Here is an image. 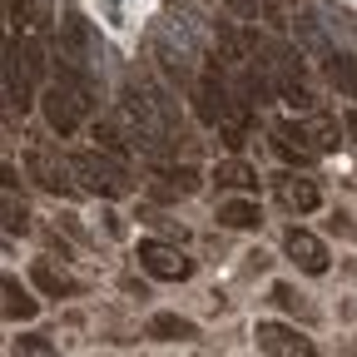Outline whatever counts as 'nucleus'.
I'll list each match as a JSON object with an SVG mask.
<instances>
[{"label": "nucleus", "instance_id": "nucleus-1", "mask_svg": "<svg viewBox=\"0 0 357 357\" xmlns=\"http://www.w3.org/2000/svg\"><path fill=\"white\" fill-rule=\"evenodd\" d=\"M95 105V84L89 79H75V75H60L50 89L40 95V109H45V124L55 134H75L79 129V114Z\"/></svg>", "mask_w": 357, "mask_h": 357}, {"label": "nucleus", "instance_id": "nucleus-2", "mask_svg": "<svg viewBox=\"0 0 357 357\" xmlns=\"http://www.w3.org/2000/svg\"><path fill=\"white\" fill-rule=\"evenodd\" d=\"M70 169H75V178H84V189L89 194H100V199H124V194H134V178H129V169L119 164V154H75L70 159Z\"/></svg>", "mask_w": 357, "mask_h": 357}, {"label": "nucleus", "instance_id": "nucleus-3", "mask_svg": "<svg viewBox=\"0 0 357 357\" xmlns=\"http://www.w3.org/2000/svg\"><path fill=\"white\" fill-rule=\"evenodd\" d=\"M139 268L149 278H164V283H184L194 273V258H184L174 243H159V238H144L139 243Z\"/></svg>", "mask_w": 357, "mask_h": 357}, {"label": "nucleus", "instance_id": "nucleus-4", "mask_svg": "<svg viewBox=\"0 0 357 357\" xmlns=\"http://www.w3.org/2000/svg\"><path fill=\"white\" fill-rule=\"evenodd\" d=\"M253 342H258V352H273V357H312V337H303L298 328H283V323H258Z\"/></svg>", "mask_w": 357, "mask_h": 357}, {"label": "nucleus", "instance_id": "nucleus-5", "mask_svg": "<svg viewBox=\"0 0 357 357\" xmlns=\"http://www.w3.org/2000/svg\"><path fill=\"white\" fill-rule=\"evenodd\" d=\"M283 253L303 268V273H312V278L328 273V248H323V238H312L307 229H288L283 234Z\"/></svg>", "mask_w": 357, "mask_h": 357}, {"label": "nucleus", "instance_id": "nucleus-6", "mask_svg": "<svg viewBox=\"0 0 357 357\" xmlns=\"http://www.w3.org/2000/svg\"><path fill=\"white\" fill-rule=\"evenodd\" d=\"M273 189H278V204H283L288 213H312V208H323V189L312 184V178L278 174V178H273Z\"/></svg>", "mask_w": 357, "mask_h": 357}, {"label": "nucleus", "instance_id": "nucleus-7", "mask_svg": "<svg viewBox=\"0 0 357 357\" xmlns=\"http://www.w3.org/2000/svg\"><path fill=\"white\" fill-rule=\"evenodd\" d=\"M25 169L40 178V189H50V194H75V184H70V174H75V169H65V164H60L50 149H45V144L25 154Z\"/></svg>", "mask_w": 357, "mask_h": 357}, {"label": "nucleus", "instance_id": "nucleus-8", "mask_svg": "<svg viewBox=\"0 0 357 357\" xmlns=\"http://www.w3.org/2000/svg\"><path fill=\"white\" fill-rule=\"evenodd\" d=\"M273 149H278L288 164H312V159H318V149H312V139H307L303 124H278V129H273Z\"/></svg>", "mask_w": 357, "mask_h": 357}, {"label": "nucleus", "instance_id": "nucleus-9", "mask_svg": "<svg viewBox=\"0 0 357 357\" xmlns=\"http://www.w3.org/2000/svg\"><path fill=\"white\" fill-rule=\"evenodd\" d=\"M30 278H35V288H40L45 298H75V293H79V283H75V278L65 273V268H55L50 258H35Z\"/></svg>", "mask_w": 357, "mask_h": 357}, {"label": "nucleus", "instance_id": "nucleus-10", "mask_svg": "<svg viewBox=\"0 0 357 357\" xmlns=\"http://www.w3.org/2000/svg\"><path fill=\"white\" fill-rule=\"evenodd\" d=\"M144 333H149L154 342H194V337H199V328H194L189 318H178V312H154Z\"/></svg>", "mask_w": 357, "mask_h": 357}, {"label": "nucleus", "instance_id": "nucleus-11", "mask_svg": "<svg viewBox=\"0 0 357 357\" xmlns=\"http://www.w3.org/2000/svg\"><path fill=\"white\" fill-rule=\"evenodd\" d=\"M194 100H199V114H204L208 124H218V119H223V109L234 105V100H229V89H223V79H213V75L194 84Z\"/></svg>", "mask_w": 357, "mask_h": 357}, {"label": "nucleus", "instance_id": "nucleus-12", "mask_svg": "<svg viewBox=\"0 0 357 357\" xmlns=\"http://www.w3.org/2000/svg\"><path fill=\"white\" fill-rule=\"evenodd\" d=\"M199 189V169H189V164H178V169H159V184H154V194L159 199H189Z\"/></svg>", "mask_w": 357, "mask_h": 357}, {"label": "nucleus", "instance_id": "nucleus-13", "mask_svg": "<svg viewBox=\"0 0 357 357\" xmlns=\"http://www.w3.org/2000/svg\"><path fill=\"white\" fill-rule=\"evenodd\" d=\"M213 218L223 223V229H258V223H263V208H258L253 199H223Z\"/></svg>", "mask_w": 357, "mask_h": 357}, {"label": "nucleus", "instance_id": "nucleus-14", "mask_svg": "<svg viewBox=\"0 0 357 357\" xmlns=\"http://www.w3.org/2000/svg\"><path fill=\"white\" fill-rule=\"evenodd\" d=\"M0 288H6V318H10V323H30L40 303L20 288V278H10V273H6V283H0Z\"/></svg>", "mask_w": 357, "mask_h": 357}, {"label": "nucleus", "instance_id": "nucleus-15", "mask_svg": "<svg viewBox=\"0 0 357 357\" xmlns=\"http://www.w3.org/2000/svg\"><path fill=\"white\" fill-rule=\"evenodd\" d=\"M218 139L229 144V149H243V144H248V109H243V105H229V109H223Z\"/></svg>", "mask_w": 357, "mask_h": 357}, {"label": "nucleus", "instance_id": "nucleus-16", "mask_svg": "<svg viewBox=\"0 0 357 357\" xmlns=\"http://www.w3.org/2000/svg\"><path fill=\"white\" fill-rule=\"evenodd\" d=\"M213 178H218V189H238V194H248V189L258 184V174H253L243 159H223V164L213 169Z\"/></svg>", "mask_w": 357, "mask_h": 357}, {"label": "nucleus", "instance_id": "nucleus-17", "mask_svg": "<svg viewBox=\"0 0 357 357\" xmlns=\"http://www.w3.org/2000/svg\"><path fill=\"white\" fill-rule=\"evenodd\" d=\"M293 30H298V45L312 55V60H333V45L323 40V30H318V20H307V15H298L293 20Z\"/></svg>", "mask_w": 357, "mask_h": 357}, {"label": "nucleus", "instance_id": "nucleus-18", "mask_svg": "<svg viewBox=\"0 0 357 357\" xmlns=\"http://www.w3.org/2000/svg\"><path fill=\"white\" fill-rule=\"evenodd\" d=\"M328 79L342 89V95L357 100V60H352V55H337V50H333V60H328Z\"/></svg>", "mask_w": 357, "mask_h": 357}, {"label": "nucleus", "instance_id": "nucleus-19", "mask_svg": "<svg viewBox=\"0 0 357 357\" xmlns=\"http://www.w3.org/2000/svg\"><path fill=\"white\" fill-rule=\"evenodd\" d=\"M307 129V139H312V149H318V154H328V149H337V119H312V124H303Z\"/></svg>", "mask_w": 357, "mask_h": 357}, {"label": "nucleus", "instance_id": "nucleus-20", "mask_svg": "<svg viewBox=\"0 0 357 357\" xmlns=\"http://www.w3.org/2000/svg\"><path fill=\"white\" fill-rule=\"evenodd\" d=\"M268 298H273L283 312H298V318H312V307L303 303V293L298 288H288V283H273V293H268Z\"/></svg>", "mask_w": 357, "mask_h": 357}, {"label": "nucleus", "instance_id": "nucleus-21", "mask_svg": "<svg viewBox=\"0 0 357 357\" xmlns=\"http://www.w3.org/2000/svg\"><path fill=\"white\" fill-rule=\"evenodd\" d=\"M30 229V213H25V204H15V189L6 184V234H25Z\"/></svg>", "mask_w": 357, "mask_h": 357}, {"label": "nucleus", "instance_id": "nucleus-22", "mask_svg": "<svg viewBox=\"0 0 357 357\" xmlns=\"http://www.w3.org/2000/svg\"><path fill=\"white\" fill-rule=\"evenodd\" d=\"M95 139H100V149H105V154H124L119 134H114V124H95Z\"/></svg>", "mask_w": 357, "mask_h": 357}, {"label": "nucleus", "instance_id": "nucleus-23", "mask_svg": "<svg viewBox=\"0 0 357 357\" xmlns=\"http://www.w3.org/2000/svg\"><path fill=\"white\" fill-rule=\"evenodd\" d=\"M15 352H55L45 337H15Z\"/></svg>", "mask_w": 357, "mask_h": 357}, {"label": "nucleus", "instance_id": "nucleus-24", "mask_svg": "<svg viewBox=\"0 0 357 357\" xmlns=\"http://www.w3.org/2000/svg\"><path fill=\"white\" fill-rule=\"evenodd\" d=\"M328 223H333V234H337V238H352V223H347V213H333Z\"/></svg>", "mask_w": 357, "mask_h": 357}, {"label": "nucleus", "instance_id": "nucleus-25", "mask_svg": "<svg viewBox=\"0 0 357 357\" xmlns=\"http://www.w3.org/2000/svg\"><path fill=\"white\" fill-rule=\"evenodd\" d=\"M229 10H238V15H258V0H223Z\"/></svg>", "mask_w": 357, "mask_h": 357}, {"label": "nucleus", "instance_id": "nucleus-26", "mask_svg": "<svg viewBox=\"0 0 357 357\" xmlns=\"http://www.w3.org/2000/svg\"><path fill=\"white\" fill-rule=\"evenodd\" d=\"M342 129L352 134V139H357V109H347V119H342Z\"/></svg>", "mask_w": 357, "mask_h": 357}]
</instances>
